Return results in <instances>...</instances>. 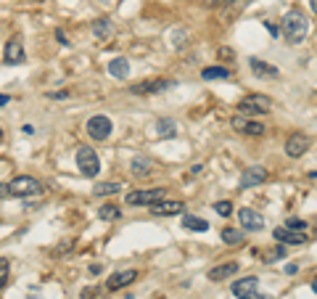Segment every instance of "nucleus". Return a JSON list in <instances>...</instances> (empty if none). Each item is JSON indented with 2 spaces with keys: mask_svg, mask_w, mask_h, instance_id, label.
I'll return each mask as SVG.
<instances>
[{
  "mask_svg": "<svg viewBox=\"0 0 317 299\" xmlns=\"http://www.w3.org/2000/svg\"><path fill=\"white\" fill-rule=\"evenodd\" d=\"M309 32V22H307V13L301 8H291L283 19V35H285V42L288 45H299L301 40L307 37Z\"/></svg>",
  "mask_w": 317,
  "mask_h": 299,
  "instance_id": "nucleus-1",
  "label": "nucleus"
},
{
  "mask_svg": "<svg viewBox=\"0 0 317 299\" xmlns=\"http://www.w3.org/2000/svg\"><path fill=\"white\" fill-rule=\"evenodd\" d=\"M11 188V196H19V199H29V196H42V183L37 178H29V175H19L8 183Z\"/></svg>",
  "mask_w": 317,
  "mask_h": 299,
  "instance_id": "nucleus-2",
  "label": "nucleus"
},
{
  "mask_svg": "<svg viewBox=\"0 0 317 299\" xmlns=\"http://www.w3.org/2000/svg\"><path fill=\"white\" fill-rule=\"evenodd\" d=\"M233 294L238 299H273L269 294H259V278L257 275H246V278H238L233 283Z\"/></svg>",
  "mask_w": 317,
  "mask_h": 299,
  "instance_id": "nucleus-3",
  "label": "nucleus"
},
{
  "mask_svg": "<svg viewBox=\"0 0 317 299\" xmlns=\"http://www.w3.org/2000/svg\"><path fill=\"white\" fill-rule=\"evenodd\" d=\"M77 167L82 175L87 178H95L101 172V159H98V154H95V148L90 146H79L77 148Z\"/></svg>",
  "mask_w": 317,
  "mask_h": 299,
  "instance_id": "nucleus-4",
  "label": "nucleus"
},
{
  "mask_svg": "<svg viewBox=\"0 0 317 299\" xmlns=\"http://www.w3.org/2000/svg\"><path fill=\"white\" fill-rule=\"evenodd\" d=\"M269 106H273V98H269V96H259V93H251V96H246L241 103H238V109H241L243 117L264 114V112H269Z\"/></svg>",
  "mask_w": 317,
  "mask_h": 299,
  "instance_id": "nucleus-5",
  "label": "nucleus"
},
{
  "mask_svg": "<svg viewBox=\"0 0 317 299\" xmlns=\"http://www.w3.org/2000/svg\"><path fill=\"white\" fill-rule=\"evenodd\" d=\"M164 199V188H148V191H132L127 194V204L132 207H151V204Z\"/></svg>",
  "mask_w": 317,
  "mask_h": 299,
  "instance_id": "nucleus-6",
  "label": "nucleus"
},
{
  "mask_svg": "<svg viewBox=\"0 0 317 299\" xmlns=\"http://www.w3.org/2000/svg\"><path fill=\"white\" fill-rule=\"evenodd\" d=\"M111 127H114V124H111V119L103 117V114H95V117L87 119V135L95 138V140H106L111 135Z\"/></svg>",
  "mask_w": 317,
  "mask_h": 299,
  "instance_id": "nucleus-7",
  "label": "nucleus"
},
{
  "mask_svg": "<svg viewBox=\"0 0 317 299\" xmlns=\"http://www.w3.org/2000/svg\"><path fill=\"white\" fill-rule=\"evenodd\" d=\"M230 124H233V130L243 133V135H251V138H262V135H264V124H262V122H254V119H248V117H243V114L233 117Z\"/></svg>",
  "mask_w": 317,
  "mask_h": 299,
  "instance_id": "nucleus-8",
  "label": "nucleus"
},
{
  "mask_svg": "<svg viewBox=\"0 0 317 299\" xmlns=\"http://www.w3.org/2000/svg\"><path fill=\"white\" fill-rule=\"evenodd\" d=\"M3 58H6V64H13V67H19V64H24V61H27V56H24V45H21L19 37H13V40L6 42Z\"/></svg>",
  "mask_w": 317,
  "mask_h": 299,
  "instance_id": "nucleus-9",
  "label": "nucleus"
},
{
  "mask_svg": "<svg viewBox=\"0 0 317 299\" xmlns=\"http://www.w3.org/2000/svg\"><path fill=\"white\" fill-rule=\"evenodd\" d=\"M238 223H241L243 230H262L264 228V217L259 212L243 207V209H238Z\"/></svg>",
  "mask_w": 317,
  "mask_h": 299,
  "instance_id": "nucleus-10",
  "label": "nucleus"
},
{
  "mask_svg": "<svg viewBox=\"0 0 317 299\" xmlns=\"http://www.w3.org/2000/svg\"><path fill=\"white\" fill-rule=\"evenodd\" d=\"M273 236H275V241H280V244H293V246H301V244L307 241V233L291 230V228H275Z\"/></svg>",
  "mask_w": 317,
  "mask_h": 299,
  "instance_id": "nucleus-11",
  "label": "nucleus"
},
{
  "mask_svg": "<svg viewBox=\"0 0 317 299\" xmlns=\"http://www.w3.org/2000/svg\"><path fill=\"white\" fill-rule=\"evenodd\" d=\"M307 148H309V138L301 135V133H296V135H291L288 140H285V154L293 156V159H299Z\"/></svg>",
  "mask_w": 317,
  "mask_h": 299,
  "instance_id": "nucleus-12",
  "label": "nucleus"
},
{
  "mask_svg": "<svg viewBox=\"0 0 317 299\" xmlns=\"http://www.w3.org/2000/svg\"><path fill=\"white\" fill-rule=\"evenodd\" d=\"M172 85H174L172 80H148V82H143V85H135L132 93H135V96H148V93H164V90H169Z\"/></svg>",
  "mask_w": 317,
  "mask_h": 299,
  "instance_id": "nucleus-13",
  "label": "nucleus"
},
{
  "mask_svg": "<svg viewBox=\"0 0 317 299\" xmlns=\"http://www.w3.org/2000/svg\"><path fill=\"white\" fill-rule=\"evenodd\" d=\"M267 180V169L264 167H248L243 172V178H241V191H246V188H254V185H259Z\"/></svg>",
  "mask_w": 317,
  "mask_h": 299,
  "instance_id": "nucleus-14",
  "label": "nucleus"
},
{
  "mask_svg": "<svg viewBox=\"0 0 317 299\" xmlns=\"http://www.w3.org/2000/svg\"><path fill=\"white\" fill-rule=\"evenodd\" d=\"M151 209H153V215H164V217H172V215H180V212H185V204L183 201H156V204H151Z\"/></svg>",
  "mask_w": 317,
  "mask_h": 299,
  "instance_id": "nucleus-15",
  "label": "nucleus"
},
{
  "mask_svg": "<svg viewBox=\"0 0 317 299\" xmlns=\"http://www.w3.org/2000/svg\"><path fill=\"white\" fill-rule=\"evenodd\" d=\"M135 281H138V270H122V273H117V275H111L106 286H108L111 291H117V289L130 286V283H135Z\"/></svg>",
  "mask_w": 317,
  "mask_h": 299,
  "instance_id": "nucleus-16",
  "label": "nucleus"
},
{
  "mask_svg": "<svg viewBox=\"0 0 317 299\" xmlns=\"http://www.w3.org/2000/svg\"><path fill=\"white\" fill-rule=\"evenodd\" d=\"M248 67H251V72L257 74V77H278L280 74L278 67L267 64V61H262V58H248Z\"/></svg>",
  "mask_w": 317,
  "mask_h": 299,
  "instance_id": "nucleus-17",
  "label": "nucleus"
},
{
  "mask_svg": "<svg viewBox=\"0 0 317 299\" xmlns=\"http://www.w3.org/2000/svg\"><path fill=\"white\" fill-rule=\"evenodd\" d=\"M108 74L117 77V80H127V74H130V64H127V58H111L108 61Z\"/></svg>",
  "mask_w": 317,
  "mask_h": 299,
  "instance_id": "nucleus-18",
  "label": "nucleus"
},
{
  "mask_svg": "<svg viewBox=\"0 0 317 299\" xmlns=\"http://www.w3.org/2000/svg\"><path fill=\"white\" fill-rule=\"evenodd\" d=\"M238 273V262H225V265H217L209 270V278L212 281H225L228 275H235Z\"/></svg>",
  "mask_w": 317,
  "mask_h": 299,
  "instance_id": "nucleus-19",
  "label": "nucleus"
},
{
  "mask_svg": "<svg viewBox=\"0 0 317 299\" xmlns=\"http://www.w3.org/2000/svg\"><path fill=\"white\" fill-rule=\"evenodd\" d=\"M183 225H185L188 230H196V233L209 230V223H206L203 217H196V215H183Z\"/></svg>",
  "mask_w": 317,
  "mask_h": 299,
  "instance_id": "nucleus-20",
  "label": "nucleus"
},
{
  "mask_svg": "<svg viewBox=\"0 0 317 299\" xmlns=\"http://www.w3.org/2000/svg\"><path fill=\"white\" fill-rule=\"evenodd\" d=\"M201 77H203V80H228L230 69H228V67H206V69L201 72Z\"/></svg>",
  "mask_w": 317,
  "mask_h": 299,
  "instance_id": "nucleus-21",
  "label": "nucleus"
},
{
  "mask_svg": "<svg viewBox=\"0 0 317 299\" xmlns=\"http://www.w3.org/2000/svg\"><path fill=\"white\" fill-rule=\"evenodd\" d=\"M222 236V241L225 244H230V246H235V244H243V239H246V233L243 230H238V228H225L219 233Z\"/></svg>",
  "mask_w": 317,
  "mask_h": 299,
  "instance_id": "nucleus-22",
  "label": "nucleus"
},
{
  "mask_svg": "<svg viewBox=\"0 0 317 299\" xmlns=\"http://www.w3.org/2000/svg\"><path fill=\"white\" fill-rule=\"evenodd\" d=\"M156 133H158V138H174V135H177L174 119H158L156 122Z\"/></svg>",
  "mask_w": 317,
  "mask_h": 299,
  "instance_id": "nucleus-23",
  "label": "nucleus"
},
{
  "mask_svg": "<svg viewBox=\"0 0 317 299\" xmlns=\"http://www.w3.org/2000/svg\"><path fill=\"white\" fill-rule=\"evenodd\" d=\"M130 167H132L135 175H148L151 167H153V162H151V159H146V156H135V159L130 162Z\"/></svg>",
  "mask_w": 317,
  "mask_h": 299,
  "instance_id": "nucleus-24",
  "label": "nucleus"
},
{
  "mask_svg": "<svg viewBox=\"0 0 317 299\" xmlns=\"http://www.w3.org/2000/svg\"><path fill=\"white\" fill-rule=\"evenodd\" d=\"M285 254H288V251H285V246L280 244V246H273V249H264V251H262V260L269 265V262H278V260H283Z\"/></svg>",
  "mask_w": 317,
  "mask_h": 299,
  "instance_id": "nucleus-25",
  "label": "nucleus"
},
{
  "mask_svg": "<svg viewBox=\"0 0 317 299\" xmlns=\"http://www.w3.org/2000/svg\"><path fill=\"white\" fill-rule=\"evenodd\" d=\"M98 217L101 220H119L122 217V209L117 207V204H103V207L98 209Z\"/></svg>",
  "mask_w": 317,
  "mask_h": 299,
  "instance_id": "nucleus-26",
  "label": "nucleus"
},
{
  "mask_svg": "<svg viewBox=\"0 0 317 299\" xmlns=\"http://www.w3.org/2000/svg\"><path fill=\"white\" fill-rule=\"evenodd\" d=\"M119 188H122L119 183H95V188H93V191L98 194V196H111V194H117Z\"/></svg>",
  "mask_w": 317,
  "mask_h": 299,
  "instance_id": "nucleus-27",
  "label": "nucleus"
},
{
  "mask_svg": "<svg viewBox=\"0 0 317 299\" xmlns=\"http://www.w3.org/2000/svg\"><path fill=\"white\" fill-rule=\"evenodd\" d=\"M93 32H95V37H108V32H111V22L108 19H98L93 24Z\"/></svg>",
  "mask_w": 317,
  "mask_h": 299,
  "instance_id": "nucleus-28",
  "label": "nucleus"
},
{
  "mask_svg": "<svg viewBox=\"0 0 317 299\" xmlns=\"http://www.w3.org/2000/svg\"><path fill=\"white\" fill-rule=\"evenodd\" d=\"M214 212H217L219 217H228V215H233V204H230V201H217V204H214Z\"/></svg>",
  "mask_w": 317,
  "mask_h": 299,
  "instance_id": "nucleus-29",
  "label": "nucleus"
},
{
  "mask_svg": "<svg viewBox=\"0 0 317 299\" xmlns=\"http://www.w3.org/2000/svg\"><path fill=\"white\" fill-rule=\"evenodd\" d=\"M8 273H11V265H8V260L3 257V260H0V289L8 283Z\"/></svg>",
  "mask_w": 317,
  "mask_h": 299,
  "instance_id": "nucleus-30",
  "label": "nucleus"
},
{
  "mask_svg": "<svg viewBox=\"0 0 317 299\" xmlns=\"http://www.w3.org/2000/svg\"><path fill=\"white\" fill-rule=\"evenodd\" d=\"M283 228H291V230H307V223H304V220H296V217H288Z\"/></svg>",
  "mask_w": 317,
  "mask_h": 299,
  "instance_id": "nucleus-31",
  "label": "nucleus"
},
{
  "mask_svg": "<svg viewBox=\"0 0 317 299\" xmlns=\"http://www.w3.org/2000/svg\"><path fill=\"white\" fill-rule=\"evenodd\" d=\"M233 56H235L233 48H217V58L219 61H233Z\"/></svg>",
  "mask_w": 317,
  "mask_h": 299,
  "instance_id": "nucleus-32",
  "label": "nucleus"
},
{
  "mask_svg": "<svg viewBox=\"0 0 317 299\" xmlns=\"http://www.w3.org/2000/svg\"><path fill=\"white\" fill-rule=\"evenodd\" d=\"M203 6H209V8H219V6H228L230 0H201Z\"/></svg>",
  "mask_w": 317,
  "mask_h": 299,
  "instance_id": "nucleus-33",
  "label": "nucleus"
},
{
  "mask_svg": "<svg viewBox=\"0 0 317 299\" xmlns=\"http://www.w3.org/2000/svg\"><path fill=\"white\" fill-rule=\"evenodd\" d=\"M0 199H13V196H11V188H8V183H0Z\"/></svg>",
  "mask_w": 317,
  "mask_h": 299,
  "instance_id": "nucleus-34",
  "label": "nucleus"
},
{
  "mask_svg": "<svg viewBox=\"0 0 317 299\" xmlns=\"http://www.w3.org/2000/svg\"><path fill=\"white\" fill-rule=\"evenodd\" d=\"M264 27L269 29V35H273V37H278V35H280V29H278V27H275L273 22H264Z\"/></svg>",
  "mask_w": 317,
  "mask_h": 299,
  "instance_id": "nucleus-35",
  "label": "nucleus"
},
{
  "mask_svg": "<svg viewBox=\"0 0 317 299\" xmlns=\"http://www.w3.org/2000/svg\"><path fill=\"white\" fill-rule=\"evenodd\" d=\"M93 294L98 296V286H95V289H85V291H82V296H85V299H93Z\"/></svg>",
  "mask_w": 317,
  "mask_h": 299,
  "instance_id": "nucleus-36",
  "label": "nucleus"
},
{
  "mask_svg": "<svg viewBox=\"0 0 317 299\" xmlns=\"http://www.w3.org/2000/svg\"><path fill=\"white\" fill-rule=\"evenodd\" d=\"M296 270H299V265H293V262H291V265H288V267H285V273H288V275H293V273H296Z\"/></svg>",
  "mask_w": 317,
  "mask_h": 299,
  "instance_id": "nucleus-37",
  "label": "nucleus"
},
{
  "mask_svg": "<svg viewBox=\"0 0 317 299\" xmlns=\"http://www.w3.org/2000/svg\"><path fill=\"white\" fill-rule=\"evenodd\" d=\"M21 130H24V135H35V127H32V124H24Z\"/></svg>",
  "mask_w": 317,
  "mask_h": 299,
  "instance_id": "nucleus-38",
  "label": "nucleus"
},
{
  "mask_svg": "<svg viewBox=\"0 0 317 299\" xmlns=\"http://www.w3.org/2000/svg\"><path fill=\"white\" fill-rule=\"evenodd\" d=\"M56 37H58V40H61L63 45H69V42H66V35H63V32H61V29H58V32H56Z\"/></svg>",
  "mask_w": 317,
  "mask_h": 299,
  "instance_id": "nucleus-39",
  "label": "nucleus"
},
{
  "mask_svg": "<svg viewBox=\"0 0 317 299\" xmlns=\"http://www.w3.org/2000/svg\"><path fill=\"white\" fill-rule=\"evenodd\" d=\"M8 103V96H3V93H0V106H6Z\"/></svg>",
  "mask_w": 317,
  "mask_h": 299,
  "instance_id": "nucleus-40",
  "label": "nucleus"
},
{
  "mask_svg": "<svg viewBox=\"0 0 317 299\" xmlns=\"http://www.w3.org/2000/svg\"><path fill=\"white\" fill-rule=\"evenodd\" d=\"M309 6H312V11L317 13V0H309Z\"/></svg>",
  "mask_w": 317,
  "mask_h": 299,
  "instance_id": "nucleus-41",
  "label": "nucleus"
},
{
  "mask_svg": "<svg viewBox=\"0 0 317 299\" xmlns=\"http://www.w3.org/2000/svg\"><path fill=\"white\" fill-rule=\"evenodd\" d=\"M312 291H314V294H317V278H314V281H312Z\"/></svg>",
  "mask_w": 317,
  "mask_h": 299,
  "instance_id": "nucleus-42",
  "label": "nucleus"
},
{
  "mask_svg": "<svg viewBox=\"0 0 317 299\" xmlns=\"http://www.w3.org/2000/svg\"><path fill=\"white\" fill-rule=\"evenodd\" d=\"M0 140H3V130H0Z\"/></svg>",
  "mask_w": 317,
  "mask_h": 299,
  "instance_id": "nucleus-43",
  "label": "nucleus"
},
{
  "mask_svg": "<svg viewBox=\"0 0 317 299\" xmlns=\"http://www.w3.org/2000/svg\"><path fill=\"white\" fill-rule=\"evenodd\" d=\"M103 3H106V0H103Z\"/></svg>",
  "mask_w": 317,
  "mask_h": 299,
  "instance_id": "nucleus-44",
  "label": "nucleus"
}]
</instances>
